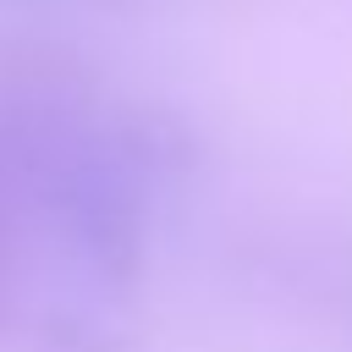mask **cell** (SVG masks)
Returning a JSON list of instances; mask_svg holds the SVG:
<instances>
[{
  "mask_svg": "<svg viewBox=\"0 0 352 352\" xmlns=\"http://www.w3.org/2000/svg\"><path fill=\"white\" fill-rule=\"evenodd\" d=\"M0 198H6V182H0Z\"/></svg>",
  "mask_w": 352,
  "mask_h": 352,
  "instance_id": "obj_2",
  "label": "cell"
},
{
  "mask_svg": "<svg viewBox=\"0 0 352 352\" xmlns=\"http://www.w3.org/2000/svg\"><path fill=\"white\" fill-rule=\"evenodd\" d=\"M346 297H352V292H346ZM346 319H352V308H346Z\"/></svg>",
  "mask_w": 352,
  "mask_h": 352,
  "instance_id": "obj_1",
  "label": "cell"
}]
</instances>
